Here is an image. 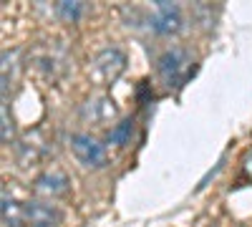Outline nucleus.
<instances>
[{
    "mask_svg": "<svg viewBox=\"0 0 252 227\" xmlns=\"http://www.w3.org/2000/svg\"><path fill=\"white\" fill-rule=\"evenodd\" d=\"M28 66L46 78H58L68 68V51L61 40H40L28 51Z\"/></svg>",
    "mask_w": 252,
    "mask_h": 227,
    "instance_id": "f257e3e1",
    "label": "nucleus"
},
{
    "mask_svg": "<svg viewBox=\"0 0 252 227\" xmlns=\"http://www.w3.org/2000/svg\"><path fill=\"white\" fill-rule=\"evenodd\" d=\"M157 73H159L164 86H169V89L184 86L189 81V76L194 73V56H192V51H187L182 46L164 51L159 56V61H157Z\"/></svg>",
    "mask_w": 252,
    "mask_h": 227,
    "instance_id": "f03ea898",
    "label": "nucleus"
},
{
    "mask_svg": "<svg viewBox=\"0 0 252 227\" xmlns=\"http://www.w3.org/2000/svg\"><path fill=\"white\" fill-rule=\"evenodd\" d=\"M126 71V53L116 46H109L98 51L91 64H89V81L98 89H109L121 78V73Z\"/></svg>",
    "mask_w": 252,
    "mask_h": 227,
    "instance_id": "7ed1b4c3",
    "label": "nucleus"
},
{
    "mask_svg": "<svg viewBox=\"0 0 252 227\" xmlns=\"http://www.w3.org/2000/svg\"><path fill=\"white\" fill-rule=\"evenodd\" d=\"M146 23H149V31H154L157 35H174L184 26V15L179 5L166 3V0H157L152 13L146 15Z\"/></svg>",
    "mask_w": 252,
    "mask_h": 227,
    "instance_id": "20e7f679",
    "label": "nucleus"
},
{
    "mask_svg": "<svg viewBox=\"0 0 252 227\" xmlns=\"http://www.w3.org/2000/svg\"><path fill=\"white\" fill-rule=\"evenodd\" d=\"M78 114H81V119L86 124H94V127H106V124H111L119 116V106H116V101L109 94H94V96H89L81 104Z\"/></svg>",
    "mask_w": 252,
    "mask_h": 227,
    "instance_id": "39448f33",
    "label": "nucleus"
},
{
    "mask_svg": "<svg viewBox=\"0 0 252 227\" xmlns=\"http://www.w3.org/2000/svg\"><path fill=\"white\" fill-rule=\"evenodd\" d=\"M68 144H71L73 157L83 164V167H89V169L106 167V149H103V144L96 141L91 134H73Z\"/></svg>",
    "mask_w": 252,
    "mask_h": 227,
    "instance_id": "423d86ee",
    "label": "nucleus"
},
{
    "mask_svg": "<svg viewBox=\"0 0 252 227\" xmlns=\"http://www.w3.org/2000/svg\"><path fill=\"white\" fill-rule=\"evenodd\" d=\"M71 190V179L61 169H46L33 179V195L40 199H58L66 197Z\"/></svg>",
    "mask_w": 252,
    "mask_h": 227,
    "instance_id": "0eeeda50",
    "label": "nucleus"
},
{
    "mask_svg": "<svg viewBox=\"0 0 252 227\" xmlns=\"http://www.w3.org/2000/svg\"><path fill=\"white\" fill-rule=\"evenodd\" d=\"M40 134H28L18 141V147H15V159L20 167H35V164H40L46 159L48 154V147H46V141H40L38 139Z\"/></svg>",
    "mask_w": 252,
    "mask_h": 227,
    "instance_id": "6e6552de",
    "label": "nucleus"
},
{
    "mask_svg": "<svg viewBox=\"0 0 252 227\" xmlns=\"http://www.w3.org/2000/svg\"><path fill=\"white\" fill-rule=\"evenodd\" d=\"M61 212L53 204H46L40 199L26 202V227H58Z\"/></svg>",
    "mask_w": 252,
    "mask_h": 227,
    "instance_id": "1a4fd4ad",
    "label": "nucleus"
},
{
    "mask_svg": "<svg viewBox=\"0 0 252 227\" xmlns=\"http://www.w3.org/2000/svg\"><path fill=\"white\" fill-rule=\"evenodd\" d=\"M0 212H3V225L5 227H23L26 225V202H18L8 190H3V199H0Z\"/></svg>",
    "mask_w": 252,
    "mask_h": 227,
    "instance_id": "9d476101",
    "label": "nucleus"
},
{
    "mask_svg": "<svg viewBox=\"0 0 252 227\" xmlns=\"http://www.w3.org/2000/svg\"><path fill=\"white\" fill-rule=\"evenodd\" d=\"M20 53L18 51H3V98L15 89L18 84V73H20Z\"/></svg>",
    "mask_w": 252,
    "mask_h": 227,
    "instance_id": "9b49d317",
    "label": "nucleus"
},
{
    "mask_svg": "<svg viewBox=\"0 0 252 227\" xmlns=\"http://www.w3.org/2000/svg\"><path fill=\"white\" fill-rule=\"evenodd\" d=\"M134 131H136V121H134V119H121L119 124H114V127L109 129V134H106V141L111 144V147H119V149H124L126 144H131V139H134Z\"/></svg>",
    "mask_w": 252,
    "mask_h": 227,
    "instance_id": "f8f14e48",
    "label": "nucleus"
},
{
    "mask_svg": "<svg viewBox=\"0 0 252 227\" xmlns=\"http://www.w3.org/2000/svg\"><path fill=\"white\" fill-rule=\"evenodd\" d=\"M83 13H86V5L78 3V0H61V3H56V15L61 20H66V23H76V20L83 18Z\"/></svg>",
    "mask_w": 252,
    "mask_h": 227,
    "instance_id": "ddd939ff",
    "label": "nucleus"
},
{
    "mask_svg": "<svg viewBox=\"0 0 252 227\" xmlns=\"http://www.w3.org/2000/svg\"><path fill=\"white\" fill-rule=\"evenodd\" d=\"M0 116H3V131H0V136H3V144H15V121H13V116H10V109H8V104H3L0 106Z\"/></svg>",
    "mask_w": 252,
    "mask_h": 227,
    "instance_id": "4468645a",
    "label": "nucleus"
},
{
    "mask_svg": "<svg viewBox=\"0 0 252 227\" xmlns=\"http://www.w3.org/2000/svg\"><path fill=\"white\" fill-rule=\"evenodd\" d=\"M242 169H245V174L252 179V149H247L245 157H242Z\"/></svg>",
    "mask_w": 252,
    "mask_h": 227,
    "instance_id": "2eb2a0df",
    "label": "nucleus"
}]
</instances>
